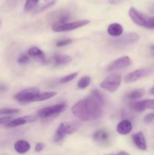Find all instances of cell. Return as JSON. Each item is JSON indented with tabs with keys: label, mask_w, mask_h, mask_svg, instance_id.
Here are the masks:
<instances>
[{
	"label": "cell",
	"mask_w": 154,
	"mask_h": 155,
	"mask_svg": "<svg viewBox=\"0 0 154 155\" xmlns=\"http://www.w3.org/2000/svg\"><path fill=\"white\" fill-rule=\"evenodd\" d=\"M104 105V95L98 90H94L88 97L75 103L71 110L75 117L82 120H94L101 117Z\"/></svg>",
	"instance_id": "cell-1"
},
{
	"label": "cell",
	"mask_w": 154,
	"mask_h": 155,
	"mask_svg": "<svg viewBox=\"0 0 154 155\" xmlns=\"http://www.w3.org/2000/svg\"><path fill=\"white\" fill-rule=\"evenodd\" d=\"M79 124L78 122H63L59 125L55 135L54 136V142H58L63 139L66 135L73 133L78 130Z\"/></svg>",
	"instance_id": "cell-2"
},
{
	"label": "cell",
	"mask_w": 154,
	"mask_h": 155,
	"mask_svg": "<svg viewBox=\"0 0 154 155\" xmlns=\"http://www.w3.org/2000/svg\"><path fill=\"white\" fill-rule=\"evenodd\" d=\"M38 88H29L21 90L14 95V99L21 104L37 101V94L39 93Z\"/></svg>",
	"instance_id": "cell-3"
},
{
	"label": "cell",
	"mask_w": 154,
	"mask_h": 155,
	"mask_svg": "<svg viewBox=\"0 0 154 155\" xmlns=\"http://www.w3.org/2000/svg\"><path fill=\"white\" fill-rule=\"evenodd\" d=\"M128 15L134 24L146 28L151 29L150 18H147L146 15L137 11V9L134 8H131L128 12Z\"/></svg>",
	"instance_id": "cell-4"
},
{
	"label": "cell",
	"mask_w": 154,
	"mask_h": 155,
	"mask_svg": "<svg viewBox=\"0 0 154 155\" xmlns=\"http://www.w3.org/2000/svg\"><path fill=\"white\" fill-rule=\"evenodd\" d=\"M121 83V76L113 74L104 79L101 84V87L110 92H114L118 89Z\"/></svg>",
	"instance_id": "cell-5"
},
{
	"label": "cell",
	"mask_w": 154,
	"mask_h": 155,
	"mask_svg": "<svg viewBox=\"0 0 154 155\" xmlns=\"http://www.w3.org/2000/svg\"><path fill=\"white\" fill-rule=\"evenodd\" d=\"M65 109H66V105L64 104H58L40 109L37 114L39 117L48 118L59 114L63 112Z\"/></svg>",
	"instance_id": "cell-6"
},
{
	"label": "cell",
	"mask_w": 154,
	"mask_h": 155,
	"mask_svg": "<svg viewBox=\"0 0 154 155\" xmlns=\"http://www.w3.org/2000/svg\"><path fill=\"white\" fill-rule=\"evenodd\" d=\"M90 21L88 20H84V21H73V22H67L65 24H61L59 26H55L52 27V29L55 32H64V31H70V30H75V29L80 28V27L85 26L88 24Z\"/></svg>",
	"instance_id": "cell-7"
},
{
	"label": "cell",
	"mask_w": 154,
	"mask_h": 155,
	"mask_svg": "<svg viewBox=\"0 0 154 155\" xmlns=\"http://www.w3.org/2000/svg\"><path fill=\"white\" fill-rule=\"evenodd\" d=\"M139 35L136 33H125L123 36H120L119 39H116L113 42L116 46L117 47H125L126 45L133 44L138 41Z\"/></svg>",
	"instance_id": "cell-8"
},
{
	"label": "cell",
	"mask_w": 154,
	"mask_h": 155,
	"mask_svg": "<svg viewBox=\"0 0 154 155\" xmlns=\"http://www.w3.org/2000/svg\"><path fill=\"white\" fill-rule=\"evenodd\" d=\"M152 74V71L150 69H146V68H143V69L135 70L132 72L129 73L126 77H125V83H131L140 80V79L143 78L145 77L150 75Z\"/></svg>",
	"instance_id": "cell-9"
},
{
	"label": "cell",
	"mask_w": 154,
	"mask_h": 155,
	"mask_svg": "<svg viewBox=\"0 0 154 155\" xmlns=\"http://www.w3.org/2000/svg\"><path fill=\"white\" fill-rule=\"evenodd\" d=\"M131 63V61L128 56H123L122 58L116 59L114 61L112 62L107 68V71H113L117 70L122 69L129 66Z\"/></svg>",
	"instance_id": "cell-10"
},
{
	"label": "cell",
	"mask_w": 154,
	"mask_h": 155,
	"mask_svg": "<svg viewBox=\"0 0 154 155\" xmlns=\"http://www.w3.org/2000/svg\"><path fill=\"white\" fill-rule=\"evenodd\" d=\"M37 116L35 115H30V116H24L21 117L16 118V119L11 120L8 121L7 124H5V127L8 128H12V127H16L18 126L24 125V124H27V123L33 122L37 120Z\"/></svg>",
	"instance_id": "cell-11"
},
{
	"label": "cell",
	"mask_w": 154,
	"mask_h": 155,
	"mask_svg": "<svg viewBox=\"0 0 154 155\" xmlns=\"http://www.w3.org/2000/svg\"><path fill=\"white\" fill-rule=\"evenodd\" d=\"M27 54L30 57L33 58L34 60L38 61L39 63L42 64H46V58H45V55L44 54L43 51L42 50L39 49V48L36 46L31 47L30 49L27 51Z\"/></svg>",
	"instance_id": "cell-12"
},
{
	"label": "cell",
	"mask_w": 154,
	"mask_h": 155,
	"mask_svg": "<svg viewBox=\"0 0 154 155\" xmlns=\"http://www.w3.org/2000/svg\"><path fill=\"white\" fill-rule=\"evenodd\" d=\"M132 123L129 120H122L118 124L117 132L121 135H127L132 130Z\"/></svg>",
	"instance_id": "cell-13"
},
{
	"label": "cell",
	"mask_w": 154,
	"mask_h": 155,
	"mask_svg": "<svg viewBox=\"0 0 154 155\" xmlns=\"http://www.w3.org/2000/svg\"><path fill=\"white\" fill-rule=\"evenodd\" d=\"M132 140L135 146L139 149L142 150V151H145L146 150V140H145V137L143 136V133L141 132L140 133H135L132 136Z\"/></svg>",
	"instance_id": "cell-14"
},
{
	"label": "cell",
	"mask_w": 154,
	"mask_h": 155,
	"mask_svg": "<svg viewBox=\"0 0 154 155\" xmlns=\"http://www.w3.org/2000/svg\"><path fill=\"white\" fill-rule=\"evenodd\" d=\"M14 150L18 154H25L30 149V145L28 142L25 140H18L14 144Z\"/></svg>",
	"instance_id": "cell-15"
},
{
	"label": "cell",
	"mask_w": 154,
	"mask_h": 155,
	"mask_svg": "<svg viewBox=\"0 0 154 155\" xmlns=\"http://www.w3.org/2000/svg\"><path fill=\"white\" fill-rule=\"evenodd\" d=\"M123 32V27L118 23H113L109 25L107 33L111 36H120Z\"/></svg>",
	"instance_id": "cell-16"
},
{
	"label": "cell",
	"mask_w": 154,
	"mask_h": 155,
	"mask_svg": "<svg viewBox=\"0 0 154 155\" xmlns=\"http://www.w3.org/2000/svg\"><path fill=\"white\" fill-rule=\"evenodd\" d=\"M93 137L95 142H99V143H106L108 142L110 139L109 133L104 130H97L94 134Z\"/></svg>",
	"instance_id": "cell-17"
},
{
	"label": "cell",
	"mask_w": 154,
	"mask_h": 155,
	"mask_svg": "<svg viewBox=\"0 0 154 155\" xmlns=\"http://www.w3.org/2000/svg\"><path fill=\"white\" fill-rule=\"evenodd\" d=\"M54 64L57 65H64L67 64L69 62L72 61V58L69 55H66V54H54Z\"/></svg>",
	"instance_id": "cell-18"
},
{
	"label": "cell",
	"mask_w": 154,
	"mask_h": 155,
	"mask_svg": "<svg viewBox=\"0 0 154 155\" xmlns=\"http://www.w3.org/2000/svg\"><path fill=\"white\" fill-rule=\"evenodd\" d=\"M144 93L145 92L143 89H138L130 92L129 93L127 94L126 97L128 98H129V99H137V98H141L144 95Z\"/></svg>",
	"instance_id": "cell-19"
},
{
	"label": "cell",
	"mask_w": 154,
	"mask_h": 155,
	"mask_svg": "<svg viewBox=\"0 0 154 155\" xmlns=\"http://www.w3.org/2000/svg\"><path fill=\"white\" fill-rule=\"evenodd\" d=\"M91 83V77L88 76H85L82 77L78 82V88L80 89H84L87 88Z\"/></svg>",
	"instance_id": "cell-20"
},
{
	"label": "cell",
	"mask_w": 154,
	"mask_h": 155,
	"mask_svg": "<svg viewBox=\"0 0 154 155\" xmlns=\"http://www.w3.org/2000/svg\"><path fill=\"white\" fill-rule=\"evenodd\" d=\"M39 0H27L25 4V7H24V10L25 12H30L33 10L38 4Z\"/></svg>",
	"instance_id": "cell-21"
},
{
	"label": "cell",
	"mask_w": 154,
	"mask_h": 155,
	"mask_svg": "<svg viewBox=\"0 0 154 155\" xmlns=\"http://www.w3.org/2000/svg\"><path fill=\"white\" fill-rule=\"evenodd\" d=\"M21 110L14 108H2L0 109V115H12L18 114Z\"/></svg>",
	"instance_id": "cell-22"
},
{
	"label": "cell",
	"mask_w": 154,
	"mask_h": 155,
	"mask_svg": "<svg viewBox=\"0 0 154 155\" xmlns=\"http://www.w3.org/2000/svg\"><path fill=\"white\" fill-rule=\"evenodd\" d=\"M78 74H79L78 72H75V73H72V74H69V75L66 76V77H62V78L59 80V83H61V84H63V83H68V82L71 81V80H72L73 79H75V77L78 76Z\"/></svg>",
	"instance_id": "cell-23"
},
{
	"label": "cell",
	"mask_w": 154,
	"mask_h": 155,
	"mask_svg": "<svg viewBox=\"0 0 154 155\" xmlns=\"http://www.w3.org/2000/svg\"><path fill=\"white\" fill-rule=\"evenodd\" d=\"M30 61V56L28 54H21L18 59V62L20 64H26Z\"/></svg>",
	"instance_id": "cell-24"
},
{
	"label": "cell",
	"mask_w": 154,
	"mask_h": 155,
	"mask_svg": "<svg viewBox=\"0 0 154 155\" xmlns=\"http://www.w3.org/2000/svg\"><path fill=\"white\" fill-rule=\"evenodd\" d=\"M72 42V39H63V40H60L56 43V45L57 47H63L65 45H67L69 44H70Z\"/></svg>",
	"instance_id": "cell-25"
},
{
	"label": "cell",
	"mask_w": 154,
	"mask_h": 155,
	"mask_svg": "<svg viewBox=\"0 0 154 155\" xmlns=\"http://www.w3.org/2000/svg\"><path fill=\"white\" fill-rule=\"evenodd\" d=\"M55 2H56V0H52V1H51V2H48V4L45 5H43V6H42V7H41L40 8H39V10H38L37 12H43V11H45V10H46V9L52 7V6L54 5V4H55Z\"/></svg>",
	"instance_id": "cell-26"
},
{
	"label": "cell",
	"mask_w": 154,
	"mask_h": 155,
	"mask_svg": "<svg viewBox=\"0 0 154 155\" xmlns=\"http://www.w3.org/2000/svg\"><path fill=\"white\" fill-rule=\"evenodd\" d=\"M152 120H154V113L149 114H147L144 117V122L146 123V124H149V123H150Z\"/></svg>",
	"instance_id": "cell-27"
},
{
	"label": "cell",
	"mask_w": 154,
	"mask_h": 155,
	"mask_svg": "<svg viewBox=\"0 0 154 155\" xmlns=\"http://www.w3.org/2000/svg\"><path fill=\"white\" fill-rule=\"evenodd\" d=\"M11 120V117H0V125L1 124H7Z\"/></svg>",
	"instance_id": "cell-28"
},
{
	"label": "cell",
	"mask_w": 154,
	"mask_h": 155,
	"mask_svg": "<svg viewBox=\"0 0 154 155\" xmlns=\"http://www.w3.org/2000/svg\"><path fill=\"white\" fill-rule=\"evenodd\" d=\"M44 148H45V145L42 143H37L36 145V147H35V150H36V151H37V152H40L41 151H42V150L44 149Z\"/></svg>",
	"instance_id": "cell-29"
},
{
	"label": "cell",
	"mask_w": 154,
	"mask_h": 155,
	"mask_svg": "<svg viewBox=\"0 0 154 155\" xmlns=\"http://www.w3.org/2000/svg\"><path fill=\"white\" fill-rule=\"evenodd\" d=\"M105 155H129L127 152L125 151H120V152L117 153L116 154H105Z\"/></svg>",
	"instance_id": "cell-30"
},
{
	"label": "cell",
	"mask_w": 154,
	"mask_h": 155,
	"mask_svg": "<svg viewBox=\"0 0 154 155\" xmlns=\"http://www.w3.org/2000/svg\"><path fill=\"white\" fill-rule=\"evenodd\" d=\"M150 24L151 28H154V17L153 18H150Z\"/></svg>",
	"instance_id": "cell-31"
},
{
	"label": "cell",
	"mask_w": 154,
	"mask_h": 155,
	"mask_svg": "<svg viewBox=\"0 0 154 155\" xmlns=\"http://www.w3.org/2000/svg\"><path fill=\"white\" fill-rule=\"evenodd\" d=\"M149 93H150L151 95H154V86L149 90Z\"/></svg>",
	"instance_id": "cell-32"
},
{
	"label": "cell",
	"mask_w": 154,
	"mask_h": 155,
	"mask_svg": "<svg viewBox=\"0 0 154 155\" xmlns=\"http://www.w3.org/2000/svg\"><path fill=\"white\" fill-rule=\"evenodd\" d=\"M150 49H151V51H152V54H154V45H152V46L150 47Z\"/></svg>",
	"instance_id": "cell-33"
},
{
	"label": "cell",
	"mask_w": 154,
	"mask_h": 155,
	"mask_svg": "<svg viewBox=\"0 0 154 155\" xmlns=\"http://www.w3.org/2000/svg\"><path fill=\"white\" fill-rule=\"evenodd\" d=\"M150 10H151V12H152V13H154V5L152 6V8H150Z\"/></svg>",
	"instance_id": "cell-34"
},
{
	"label": "cell",
	"mask_w": 154,
	"mask_h": 155,
	"mask_svg": "<svg viewBox=\"0 0 154 155\" xmlns=\"http://www.w3.org/2000/svg\"><path fill=\"white\" fill-rule=\"evenodd\" d=\"M1 24H2V21H0V26H1Z\"/></svg>",
	"instance_id": "cell-35"
},
{
	"label": "cell",
	"mask_w": 154,
	"mask_h": 155,
	"mask_svg": "<svg viewBox=\"0 0 154 155\" xmlns=\"http://www.w3.org/2000/svg\"><path fill=\"white\" fill-rule=\"evenodd\" d=\"M45 1H48V0H45Z\"/></svg>",
	"instance_id": "cell-36"
}]
</instances>
